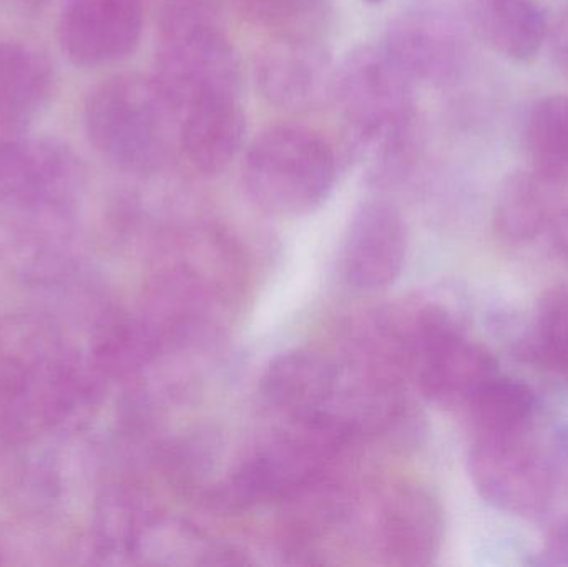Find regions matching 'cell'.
Wrapping results in <instances>:
<instances>
[{
  "label": "cell",
  "instance_id": "cell-1",
  "mask_svg": "<svg viewBox=\"0 0 568 567\" xmlns=\"http://www.w3.org/2000/svg\"><path fill=\"white\" fill-rule=\"evenodd\" d=\"M333 90L357 152L371 156L376 179H389L409 155L413 80L384 47H361L344 60Z\"/></svg>",
  "mask_w": 568,
  "mask_h": 567
},
{
  "label": "cell",
  "instance_id": "cell-2",
  "mask_svg": "<svg viewBox=\"0 0 568 567\" xmlns=\"http://www.w3.org/2000/svg\"><path fill=\"white\" fill-rule=\"evenodd\" d=\"M85 129L97 152L120 169L149 173L172 152L175 117L153 77L115 75L90 92Z\"/></svg>",
  "mask_w": 568,
  "mask_h": 567
},
{
  "label": "cell",
  "instance_id": "cell-3",
  "mask_svg": "<svg viewBox=\"0 0 568 567\" xmlns=\"http://www.w3.org/2000/svg\"><path fill=\"white\" fill-rule=\"evenodd\" d=\"M336 180L333 149L317 133L276 126L253 142L243 165L250 199L273 215L313 212L329 196Z\"/></svg>",
  "mask_w": 568,
  "mask_h": 567
},
{
  "label": "cell",
  "instance_id": "cell-4",
  "mask_svg": "<svg viewBox=\"0 0 568 567\" xmlns=\"http://www.w3.org/2000/svg\"><path fill=\"white\" fill-rule=\"evenodd\" d=\"M153 80L182 115L203 100L239 97L242 65L216 20H192L162 27Z\"/></svg>",
  "mask_w": 568,
  "mask_h": 567
},
{
  "label": "cell",
  "instance_id": "cell-5",
  "mask_svg": "<svg viewBox=\"0 0 568 567\" xmlns=\"http://www.w3.org/2000/svg\"><path fill=\"white\" fill-rule=\"evenodd\" d=\"M467 468L477 493L500 512L536 516L552 502V468L524 435L477 436Z\"/></svg>",
  "mask_w": 568,
  "mask_h": 567
},
{
  "label": "cell",
  "instance_id": "cell-6",
  "mask_svg": "<svg viewBox=\"0 0 568 567\" xmlns=\"http://www.w3.org/2000/svg\"><path fill=\"white\" fill-rule=\"evenodd\" d=\"M496 358L467 338L453 316L437 320L420 336L410 365L424 398L443 408H466L499 373Z\"/></svg>",
  "mask_w": 568,
  "mask_h": 567
},
{
  "label": "cell",
  "instance_id": "cell-7",
  "mask_svg": "<svg viewBox=\"0 0 568 567\" xmlns=\"http://www.w3.org/2000/svg\"><path fill=\"white\" fill-rule=\"evenodd\" d=\"M262 395L287 422H339L346 388V368L311 350H291L270 362L263 373Z\"/></svg>",
  "mask_w": 568,
  "mask_h": 567
},
{
  "label": "cell",
  "instance_id": "cell-8",
  "mask_svg": "<svg viewBox=\"0 0 568 567\" xmlns=\"http://www.w3.org/2000/svg\"><path fill=\"white\" fill-rule=\"evenodd\" d=\"M142 30V0H65L60 12V45L77 65L123 59L139 45Z\"/></svg>",
  "mask_w": 568,
  "mask_h": 567
},
{
  "label": "cell",
  "instance_id": "cell-9",
  "mask_svg": "<svg viewBox=\"0 0 568 567\" xmlns=\"http://www.w3.org/2000/svg\"><path fill=\"white\" fill-rule=\"evenodd\" d=\"M406 253L407 232L400 213L389 203H364L344 239V279L363 292L387 288L399 279Z\"/></svg>",
  "mask_w": 568,
  "mask_h": 567
},
{
  "label": "cell",
  "instance_id": "cell-10",
  "mask_svg": "<svg viewBox=\"0 0 568 567\" xmlns=\"http://www.w3.org/2000/svg\"><path fill=\"white\" fill-rule=\"evenodd\" d=\"M260 92L273 105L303 110L317 105L333 89L331 59L317 39L275 37L255 60Z\"/></svg>",
  "mask_w": 568,
  "mask_h": 567
},
{
  "label": "cell",
  "instance_id": "cell-11",
  "mask_svg": "<svg viewBox=\"0 0 568 567\" xmlns=\"http://www.w3.org/2000/svg\"><path fill=\"white\" fill-rule=\"evenodd\" d=\"M444 519L439 503L417 486H400L381 503L376 543L389 565L426 566L439 553Z\"/></svg>",
  "mask_w": 568,
  "mask_h": 567
},
{
  "label": "cell",
  "instance_id": "cell-12",
  "mask_svg": "<svg viewBox=\"0 0 568 567\" xmlns=\"http://www.w3.org/2000/svg\"><path fill=\"white\" fill-rule=\"evenodd\" d=\"M383 47L413 82H446L459 72L466 55L457 27L429 12L394 20Z\"/></svg>",
  "mask_w": 568,
  "mask_h": 567
},
{
  "label": "cell",
  "instance_id": "cell-13",
  "mask_svg": "<svg viewBox=\"0 0 568 567\" xmlns=\"http://www.w3.org/2000/svg\"><path fill=\"white\" fill-rule=\"evenodd\" d=\"M180 143L199 172L215 175L233 162L245 140L246 120L239 97H216L182 113Z\"/></svg>",
  "mask_w": 568,
  "mask_h": 567
},
{
  "label": "cell",
  "instance_id": "cell-14",
  "mask_svg": "<svg viewBox=\"0 0 568 567\" xmlns=\"http://www.w3.org/2000/svg\"><path fill=\"white\" fill-rule=\"evenodd\" d=\"M568 209V193L546 176L517 172L504 182L497 199V232L510 242H527L550 229L554 220Z\"/></svg>",
  "mask_w": 568,
  "mask_h": 567
},
{
  "label": "cell",
  "instance_id": "cell-15",
  "mask_svg": "<svg viewBox=\"0 0 568 567\" xmlns=\"http://www.w3.org/2000/svg\"><path fill=\"white\" fill-rule=\"evenodd\" d=\"M53 67L45 55L22 42H0V112L29 123L53 93Z\"/></svg>",
  "mask_w": 568,
  "mask_h": 567
},
{
  "label": "cell",
  "instance_id": "cell-16",
  "mask_svg": "<svg viewBox=\"0 0 568 567\" xmlns=\"http://www.w3.org/2000/svg\"><path fill=\"white\" fill-rule=\"evenodd\" d=\"M480 20L487 39L500 55L516 62L534 59L549 37L546 10L534 0H486Z\"/></svg>",
  "mask_w": 568,
  "mask_h": 567
},
{
  "label": "cell",
  "instance_id": "cell-17",
  "mask_svg": "<svg viewBox=\"0 0 568 567\" xmlns=\"http://www.w3.org/2000/svg\"><path fill=\"white\" fill-rule=\"evenodd\" d=\"M470 422L477 436L524 435L537 408L536 395L526 383L497 373L470 399Z\"/></svg>",
  "mask_w": 568,
  "mask_h": 567
},
{
  "label": "cell",
  "instance_id": "cell-18",
  "mask_svg": "<svg viewBox=\"0 0 568 567\" xmlns=\"http://www.w3.org/2000/svg\"><path fill=\"white\" fill-rule=\"evenodd\" d=\"M526 149L532 170L568 193V95H550L530 110Z\"/></svg>",
  "mask_w": 568,
  "mask_h": 567
},
{
  "label": "cell",
  "instance_id": "cell-19",
  "mask_svg": "<svg viewBox=\"0 0 568 567\" xmlns=\"http://www.w3.org/2000/svg\"><path fill=\"white\" fill-rule=\"evenodd\" d=\"M242 12L275 37L317 39L329 16L327 0H236Z\"/></svg>",
  "mask_w": 568,
  "mask_h": 567
},
{
  "label": "cell",
  "instance_id": "cell-20",
  "mask_svg": "<svg viewBox=\"0 0 568 567\" xmlns=\"http://www.w3.org/2000/svg\"><path fill=\"white\" fill-rule=\"evenodd\" d=\"M532 348L542 365L568 375V285L550 290L540 302Z\"/></svg>",
  "mask_w": 568,
  "mask_h": 567
},
{
  "label": "cell",
  "instance_id": "cell-21",
  "mask_svg": "<svg viewBox=\"0 0 568 567\" xmlns=\"http://www.w3.org/2000/svg\"><path fill=\"white\" fill-rule=\"evenodd\" d=\"M536 563L540 566H568V519L549 533Z\"/></svg>",
  "mask_w": 568,
  "mask_h": 567
},
{
  "label": "cell",
  "instance_id": "cell-22",
  "mask_svg": "<svg viewBox=\"0 0 568 567\" xmlns=\"http://www.w3.org/2000/svg\"><path fill=\"white\" fill-rule=\"evenodd\" d=\"M549 36L552 39L554 59H556L560 72L568 79V10L560 17L556 29Z\"/></svg>",
  "mask_w": 568,
  "mask_h": 567
},
{
  "label": "cell",
  "instance_id": "cell-23",
  "mask_svg": "<svg viewBox=\"0 0 568 567\" xmlns=\"http://www.w3.org/2000/svg\"><path fill=\"white\" fill-rule=\"evenodd\" d=\"M550 232H552V242L556 246L559 255L568 262V209L564 210L552 225H550Z\"/></svg>",
  "mask_w": 568,
  "mask_h": 567
},
{
  "label": "cell",
  "instance_id": "cell-24",
  "mask_svg": "<svg viewBox=\"0 0 568 567\" xmlns=\"http://www.w3.org/2000/svg\"><path fill=\"white\" fill-rule=\"evenodd\" d=\"M13 2L20 3V6H37V3H42L43 0H13Z\"/></svg>",
  "mask_w": 568,
  "mask_h": 567
},
{
  "label": "cell",
  "instance_id": "cell-25",
  "mask_svg": "<svg viewBox=\"0 0 568 567\" xmlns=\"http://www.w3.org/2000/svg\"><path fill=\"white\" fill-rule=\"evenodd\" d=\"M367 3H379L383 2V0H366Z\"/></svg>",
  "mask_w": 568,
  "mask_h": 567
},
{
  "label": "cell",
  "instance_id": "cell-26",
  "mask_svg": "<svg viewBox=\"0 0 568 567\" xmlns=\"http://www.w3.org/2000/svg\"><path fill=\"white\" fill-rule=\"evenodd\" d=\"M566 449H567V453H568V442L566 443Z\"/></svg>",
  "mask_w": 568,
  "mask_h": 567
},
{
  "label": "cell",
  "instance_id": "cell-27",
  "mask_svg": "<svg viewBox=\"0 0 568 567\" xmlns=\"http://www.w3.org/2000/svg\"><path fill=\"white\" fill-rule=\"evenodd\" d=\"M479 2H486V0H479Z\"/></svg>",
  "mask_w": 568,
  "mask_h": 567
}]
</instances>
